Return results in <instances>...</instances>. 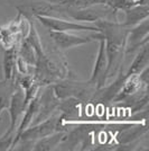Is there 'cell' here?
Masks as SVG:
<instances>
[{"label":"cell","instance_id":"6da1fadb","mask_svg":"<svg viewBox=\"0 0 149 151\" xmlns=\"http://www.w3.org/2000/svg\"><path fill=\"white\" fill-rule=\"evenodd\" d=\"M95 25L99 27L106 43L108 60L106 76L108 79L113 75H117L123 64V58L126 55V36L128 29L126 26L119 23V20L102 19L95 22Z\"/></svg>","mask_w":149,"mask_h":151},{"label":"cell","instance_id":"7a4b0ae2","mask_svg":"<svg viewBox=\"0 0 149 151\" xmlns=\"http://www.w3.org/2000/svg\"><path fill=\"white\" fill-rule=\"evenodd\" d=\"M67 62L63 54L58 52L44 53L37 58L34 67V80L40 87L54 85L56 82L66 79L68 76Z\"/></svg>","mask_w":149,"mask_h":151},{"label":"cell","instance_id":"3957f363","mask_svg":"<svg viewBox=\"0 0 149 151\" xmlns=\"http://www.w3.org/2000/svg\"><path fill=\"white\" fill-rule=\"evenodd\" d=\"M54 93L58 99H64L67 97H74L82 103H87L93 99L96 88L89 81H76L73 79H64L52 85Z\"/></svg>","mask_w":149,"mask_h":151},{"label":"cell","instance_id":"277c9868","mask_svg":"<svg viewBox=\"0 0 149 151\" xmlns=\"http://www.w3.org/2000/svg\"><path fill=\"white\" fill-rule=\"evenodd\" d=\"M64 17H68L80 23H95L102 19L108 20H118V13H116L111 7L106 4H99L92 6L84 7V8H70L66 7Z\"/></svg>","mask_w":149,"mask_h":151},{"label":"cell","instance_id":"5b68a950","mask_svg":"<svg viewBox=\"0 0 149 151\" xmlns=\"http://www.w3.org/2000/svg\"><path fill=\"white\" fill-rule=\"evenodd\" d=\"M35 18L45 26L50 31L56 32H95L100 33L99 27L96 25H87L80 22H71L61 17H54V16H40L37 15Z\"/></svg>","mask_w":149,"mask_h":151},{"label":"cell","instance_id":"8992f818","mask_svg":"<svg viewBox=\"0 0 149 151\" xmlns=\"http://www.w3.org/2000/svg\"><path fill=\"white\" fill-rule=\"evenodd\" d=\"M60 120H61V112L55 111L46 120L42 121V122H39L35 125L28 126L25 131H23V133L20 134L19 140L36 141L38 139L47 137V135H50V134L54 133L55 131H57Z\"/></svg>","mask_w":149,"mask_h":151},{"label":"cell","instance_id":"52a82bcc","mask_svg":"<svg viewBox=\"0 0 149 151\" xmlns=\"http://www.w3.org/2000/svg\"><path fill=\"white\" fill-rule=\"evenodd\" d=\"M50 35L56 47H58L60 50H68L75 46H81V45L87 44L92 41H99L101 38H103V35L101 33H98L95 35H89V36H81V35H76L73 34L72 32H56L50 31Z\"/></svg>","mask_w":149,"mask_h":151},{"label":"cell","instance_id":"ba28073f","mask_svg":"<svg viewBox=\"0 0 149 151\" xmlns=\"http://www.w3.org/2000/svg\"><path fill=\"white\" fill-rule=\"evenodd\" d=\"M149 42V17L139 24L132 26V29L127 32L126 36V55L141 47Z\"/></svg>","mask_w":149,"mask_h":151},{"label":"cell","instance_id":"9c48e42d","mask_svg":"<svg viewBox=\"0 0 149 151\" xmlns=\"http://www.w3.org/2000/svg\"><path fill=\"white\" fill-rule=\"evenodd\" d=\"M60 99L57 98V96L54 93L53 86H46V89L44 90V93H39V107H38V112L35 116L34 121L31 122V125H35L42 121L46 120L47 117H50L52 114L55 111H57Z\"/></svg>","mask_w":149,"mask_h":151},{"label":"cell","instance_id":"30bf717a","mask_svg":"<svg viewBox=\"0 0 149 151\" xmlns=\"http://www.w3.org/2000/svg\"><path fill=\"white\" fill-rule=\"evenodd\" d=\"M106 65H108V60H106V43H104V38H101L99 40V50H98L96 59L94 62L93 70H92L91 77L89 79V81L95 86L96 90L106 86Z\"/></svg>","mask_w":149,"mask_h":151},{"label":"cell","instance_id":"8fae6325","mask_svg":"<svg viewBox=\"0 0 149 151\" xmlns=\"http://www.w3.org/2000/svg\"><path fill=\"white\" fill-rule=\"evenodd\" d=\"M145 90H148V85L143 82V80L139 77V73L138 75H130L126 77L123 83L121 85L117 95L113 97L112 101L120 103V101H124L131 96H135L141 91H145Z\"/></svg>","mask_w":149,"mask_h":151},{"label":"cell","instance_id":"7c38bea8","mask_svg":"<svg viewBox=\"0 0 149 151\" xmlns=\"http://www.w3.org/2000/svg\"><path fill=\"white\" fill-rule=\"evenodd\" d=\"M16 85V83H15ZM24 99H25V91L20 86L16 85L15 90H13L11 98H10V104L8 107L9 112V117H10V125L9 129L10 131H16L17 126L19 124V121L23 116V113L25 111V105H24Z\"/></svg>","mask_w":149,"mask_h":151},{"label":"cell","instance_id":"4fadbf2b","mask_svg":"<svg viewBox=\"0 0 149 151\" xmlns=\"http://www.w3.org/2000/svg\"><path fill=\"white\" fill-rule=\"evenodd\" d=\"M21 41L20 26H19V14L17 18L9 22L6 25H0V44L2 47L11 49L18 46Z\"/></svg>","mask_w":149,"mask_h":151},{"label":"cell","instance_id":"5bb4252c","mask_svg":"<svg viewBox=\"0 0 149 151\" xmlns=\"http://www.w3.org/2000/svg\"><path fill=\"white\" fill-rule=\"evenodd\" d=\"M66 131H55L47 137L38 139L33 145V150L35 151H50L55 150L65 139Z\"/></svg>","mask_w":149,"mask_h":151},{"label":"cell","instance_id":"9a60e30c","mask_svg":"<svg viewBox=\"0 0 149 151\" xmlns=\"http://www.w3.org/2000/svg\"><path fill=\"white\" fill-rule=\"evenodd\" d=\"M123 12L124 22L122 23V25L126 27H132L149 17L148 5H138V6L131 7L129 9H126Z\"/></svg>","mask_w":149,"mask_h":151},{"label":"cell","instance_id":"2e32d148","mask_svg":"<svg viewBox=\"0 0 149 151\" xmlns=\"http://www.w3.org/2000/svg\"><path fill=\"white\" fill-rule=\"evenodd\" d=\"M18 57V46L11 49H7L4 53V62H2V70H4V79L13 80L15 72H16V60Z\"/></svg>","mask_w":149,"mask_h":151},{"label":"cell","instance_id":"e0dca14e","mask_svg":"<svg viewBox=\"0 0 149 151\" xmlns=\"http://www.w3.org/2000/svg\"><path fill=\"white\" fill-rule=\"evenodd\" d=\"M148 64H149V45L147 43V44L143 45L140 47L138 54L135 57L132 63L130 64L129 70L124 75H126V77H128V76L130 75H138L146 67H148Z\"/></svg>","mask_w":149,"mask_h":151},{"label":"cell","instance_id":"ac0fdd59","mask_svg":"<svg viewBox=\"0 0 149 151\" xmlns=\"http://www.w3.org/2000/svg\"><path fill=\"white\" fill-rule=\"evenodd\" d=\"M143 134H147V123H143V125H141L140 123L139 125L135 126L132 129L128 127L119 133L116 139L120 145H130L131 142H135L136 140L141 138Z\"/></svg>","mask_w":149,"mask_h":151},{"label":"cell","instance_id":"d6986e66","mask_svg":"<svg viewBox=\"0 0 149 151\" xmlns=\"http://www.w3.org/2000/svg\"><path fill=\"white\" fill-rule=\"evenodd\" d=\"M15 81L2 79L0 80V116L2 112L8 111L10 104V98L15 90Z\"/></svg>","mask_w":149,"mask_h":151},{"label":"cell","instance_id":"ffe728a7","mask_svg":"<svg viewBox=\"0 0 149 151\" xmlns=\"http://www.w3.org/2000/svg\"><path fill=\"white\" fill-rule=\"evenodd\" d=\"M18 55L23 60H25L31 67H35L37 61V53L31 43L25 38H23L18 45Z\"/></svg>","mask_w":149,"mask_h":151},{"label":"cell","instance_id":"44dd1931","mask_svg":"<svg viewBox=\"0 0 149 151\" xmlns=\"http://www.w3.org/2000/svg\"><path fill=\"white\" fill-rule=\"evenodd\" d=\"M25 40H27L31 44V46L35 49L36 53H37V58L44 55L45 51H44L43 44H42V40H40V36H39L37 29H36V26L34 24V22L31 23V28H29V32H28Z\"/></svg>","mask_w":149,"mask_h":151},{"label":"cell","instance_id":"7402d4cb","mask_svg":"<svg viewBox=\"0 0 149 151\" xmlns=\"http://www.w3.org/2000/svg\"><path fill=\"white\" fill-rule=\"evenodd\" d=\"M15 139V132L7 130L0 137V151H7L13 149V142Z\"/></svg>","mask_w":149,"mask_h":151},{"label":"cell","instance_id":"603a6c76","mask_svg":"<svg viewBox=\"0 0 149 151\" xmlns=\"http://www.w3.org/2000/svg\"><path fill=\"white\" fill-rule=\"evenodd\" d=\"M29 68H31V65L18 55L17 60H16V71H17V73L18 75H27V73H29Z\"/></svg>","mask_w":149,"mask_h":151},{"label":"cell","instance_id":"cb8c5ba5","mask_svg":"<svg viewBox=\"0 0 149 151\" xmlns=\"http://www.w3.org/2000/svg\"><path fill=\"white\" fill-rule=\"evenodd\" d=\"M47 4H52V5H62L64 0H43Z\"/></svg>","mask_w":149,"mask_h":151},{"label":"cell","instance_id":"d4e9b609","mask_svg":"<svg viewBox=\"0 0 149 151\" xmlns=\"http://www.w3.org/2000/svg\"><path fill=\"white\" fill-rule=\"evenodd\" d=\"M8 1H15V0H8Z\"/></svg>","mask_w":149,"mask_h":151}]
</instances>
